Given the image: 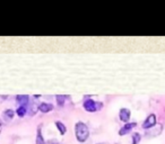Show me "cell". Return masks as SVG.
Instances as JSON below:
<instances>
[{"instance_id": "cell-1", "label": "cell", "mask_w": 165, "mask_h": 144, "mask_svg": "<svg viewBox=\"0 0 165 144\" xmlns=\"http://www.w3.org/2000/svg\"><path fill=\"white\" fill-rule=\"evenodd\" d=\"M75 135H76L78 142H81V143L86 142L89 136V129L87 125L83 122H77L75 124Z\"/></svg>"}, {"instance_id": "cell-2", "label": "cell", "mask_w": 165, "mask_h": 144, "mask_svg": "<svg viewBox=\"0 0 165 144\" xmlns=\"http://www.w3.org/2000/svg\"><path fill=\"white\" fill-rule=\"evenodd\" d=\"M83 106H84V109L86 110V112L94 113V112H97L98 109H101V107L103 106V104H102V103H97V101H95V100L87 98V99L84 100Z\"/></svg>"}, {"instance_id": "cell-3", "label": "cell", "mask_w": 165, "mask_h": 144, "mask_svg": "<svg viewBox=\"0 0 165 144\" xmlns=\"http://www.w3.org/2000/svg\"><path fill=\"white\" fill-rule=\"evenodd\" d=\"M156 115L155 114H150L147 116L145 120H144V123H143V128L144 129H149V128L154 127L155 125H156Z\"/></svg>"}, {"instance_id": "cell-4", "label": "cell", "mask_w": 165, "mask_h": 144, "mask_svg": "<svg viewBox=\"0 0 165 144\" xmlns=\"http://www.w3.org/2000/svg\"><path fill=\"white\" fill-rule=\"evenodd\" d=\"M130 117H131V112L129 110L128 108H121L120 112H119V118H120L121 122L128 123Z\"/></svg>"}, {"instance_id": "cell-5", "label": "cell", "mask_w": 165, "mask_h": 144, "mask_svg": "<svg viewBox=\"0 0 165 144\" xmlns=\"http://www.w3.org/2000/svg\"><path fill=\"white\" fill-rule=\"evenodd\" d=\"M136 126H137L136 123H125V126H122V127L119 129V135L123 136L125 135V134H128V133L130 132L133 127H136Z\"/></svg>"}, {"instance_id": "cell-6", "label": "cell", "mask_w": 165, "mask_h": 144, "mask_svg": "<svg viewBox=\"0 0 165 144\" xmlns=\"http://www.w3.org/2000/svg\"><path fill=\"white\" fill-rule=\"evenodd\" d=\"M28 98H29V97L26 96V95H18V96H16L17 103H18L20 106H24V107H27V104H28V101H29Z\"/></svg>"}, {"instance_id": "cell-7", "label": "cell", "mask_w": 165, "mask_h": 144, "mask_svg": "<svg viewBox=\"0 0 165 144\" xmlns=\"http://www.w3.org/2000/svg\"><path fill=\"white\" fill-rule=\"evenodd\" d=\"M53 109V105L49 103H41L39 105V110L42 113H49Z\"/></svg>"}, {"instance_id": "cell-8", "label": "cell", "mask_w": 165, "mask_h": 144, "mask_svg": "<svg viewBox=\"0 0 165 144\" xmlns=\"http://www.w3.org/2000/svg\"><path fill=\"white\" fill-rule=\"evenodd\" d=\"M54 124H56L57 128L59 129V132H60L61 135H64V133L67 132V126H66V125H64L62 122H60V120H57Z\"/></svg>"}, {"instance_id": "cell-9", "label": "cell", "mask_w": 165, "mask_h": 144, "mask_svg": "<svg viewBox=\"0 0 165 144\" xmlns=\"http://www.w3.org/2000/svg\"><path fill=\"white\" fill-rule=\"evenodd\" d=\"M36 144H45V141H44V139H43V135H42V129H41V126H40V127H37Z\"/></svg>"}, {"instance_id": "cell-10", "label": "cell", "mask_w": 165, "mask_h": 144, "mask_svg": "<svg viewBox=\"0 0 165 144\" xmlns=\"http://www.w3.org/2000/svg\"><path fill=\"white\" fill-rule=\"evenodd\" d=\"M2 115H4L5 120H10L14 117V115H15V112L12 109H7V110H5Z\"/></svg>"}, {"instance_id": "cell-11", "label": "cell", "mask_w": 165, "mask_h": 144, "mask_svg": "<svg viewBox=\"0 0 165 144\" xmlns=\"http://www.w3.org/2000/svg\"><path fill=\"white\" fill-rule=\"evenodd\" d=\"M26 112H27V107H24V106H19V107L17 108L16 114L19 117H24L25 114H26Z\"/></svg>"}, {"instance_id": "cell-12", "label": "cell", "mask_w": 165, "mask_h": 144, "mask_svg": "<svg viewBox=\"0 0 165 144\" xmlns=\"http://www.w3.org/2000/svg\"><path fill=\"white\" fill-rule=\"evenodd\" d=\"M131 139H132V144H138L141 140V135L139 134V133L135 132V133H132Z\"/></svg>"}, {"instance_id": "cell-13", "label": "cell", "mask_w": 165, "mask_h": 144, "mask_svg": "<svg viewBox=\"0 0 165 144\" xmlns=\"http://www.w3.org/2000/svg\"><path fill=\"white\" fill-rule=\"evenodd\" d=\"M56 98H57V103H58V105H59V106H64V101H66V98H67V97L59 95V96H57Z\"/></svg>"}, {"instance_id": "cell-14", "label": "cell", "mask_w": 165, "mask_h": 144, "mask_svg": "<svg viewBox=\"0 0 165 144\" xmlns=\"http://www.w3.org/2000/svg\"><path fill=\"white\" fill-rule=\"evenodd\" d=\"M1 129H2V124H1V120H0V133H1Z\"/></svg>"}, {"instance_id": "cell-15", "label": "cell", "mask_w": 165, "mask_h": 144, "mask_svg": "<svg viewBox=\"0 0 165 144\" xmlns=\"http://www.w3.org/2000/svg\"><path fill=\"white\" fill-rule=\"evenodd\" d=\"M97 144H102V143H97Z\"/></svg>"}]
</instances>
